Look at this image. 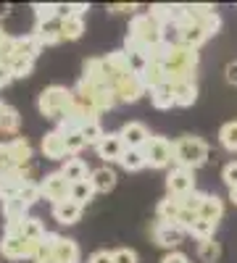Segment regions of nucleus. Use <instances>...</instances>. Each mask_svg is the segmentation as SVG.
Returning a JSON list of instances; mask_svg holds the SVG:
<instances>
[{"label": "nucleus", "instance_id": "nucleus-1", "mask_svg": "<svg viewBox=\"0 0 237 263\" xmlns=\"http://www.w3.org/2000/svg\"><path fill=\"white\" fill-rule=\"evenodd\" d=\"M163 27L150 16V13H137L129 24V34H126V53H145L150 58V53L163 48Z\"/></svg>", "mask_w": 237, "mask_h": 263}, {"label": "nucleus", "instance_id": "nucleus-2", "mask_svg": "<svg viewBox=\"0 0 237 263\" xmlns=\"http://www.w3.org/2000/svg\"><path fill=\"white\" fill-rule=\"evenodd\" d=\"M163 69H166V82H171V84L195 82V71H198V50L185 48V45H166V53H163Z\"/></svg>", "mask_w": 237, "mask_h": 263}, {"label": "nucleus", "instance_id": "nucleus-3", "mask_svg": "<svg viewBox=\"0 0 237 263\" xmlns=\"http://www.w3.org/2000/svg\"><path fill=\"white\" fill-rule=\"evenodd\" d=\"M71 105H74V92L66 90V87H61V84L45 87V90L40 92V100H37L40 114L45 119H56V121L66 119V114L71 111Z\"/></svg>", "mask_w": 237, "mask_h": 263}, {"label": "nucleus", "instance_id": "nucleus-4", "mask_svg": "<svg viewBox=\"0 0 237 263\" xmlns=\"http://www.w3.org/2000/svg\"><path fill=\"white\" fill-rule=\"evenodd\" d=\"M208 158V145L200 137H179L174 142V163L179 168H198Z\"/></svg>", "mask_w": 237, "mask_h": 263}, {"label": "nucleus", "instance_id": "nucleus-5", "mask_svg": "<svg viewBox=\"0 0 237 263\" xmlns=\"http://www.w3.org/2000/svg\"><path fill=\"white\" fill-rule=\"evenodd\" d=\"M142 153H145V161L150 168H166L174 161V142H169L166 137H150Z\"/></svg>", "mask_w": 237, "mask_h": 263}, {"label": "nucleus", "instance_id": "nucleus-6", "mask_svg": "<svg viewBox=\"0 0 237 263\" xmlns=\"http://www.w3.org/2000/svg\"><path fill=\"white\" fill-rule=\"evenodd\" d=\"M40 190H42V197H48L53 205H58L63 200H71V182L63 177L61 171L48 174V177L40 182Z\"/></svg>", "mask_w": 237, "mask_h": 263}, {"label": "nucleus", "instance_id": "nucleus-7", "mask_svg": "<svg viewBox=\"0 0 237 263\" xmlns=\"http://www.w3.org/2000/svg\"><path fill=\"white\" fill-rule=\"evenodd\" d=\"M84 79L98 84V87H108V90H114V84H116L119 77L111 69L108 58H90V61H84Z\"/></svg>", "mask_w": 237, "mask_h": 263}, {"label": "nucleus", "instance_id": "nucleus-8", "mask_svg": "<svg viewBox=\"0 0 237 263\" xmlns=\"http://www.w3.org/2000/svg\"><path fill=\"white\" fill-rule=\"evenodd\" d=\"M37 248L40 242H32V239H24V237H11V234H3L0 239V253L11 260H21V258H32L37 255Z\"/></svg>", "mask_w": 237, "mask_h": 263}, {"label": "nucleus", "instance_id": "nucleus-9", "mask_svg": "<svg viewBox=\"0 0 237 263\" xmlns=\"http://www.w3.org/2000/svg\"><path fill=\"white\" fill-rule=\"evenodd\" d=\"M185 18L192 21V24L203 27L208 34H216L219 27H222V18L216 13L213 6H185Z\"/></svg>", "mask_w": 237, "mask_h": 263}, {"label": "nucleus", "instance_id": "nucleus-10", "mask_svg": "<svg viewBox=\"0 0 237 263\" xmlns=\"http://www.w3.org/2000/svg\"><path fill=\"white\" fill-rule=\"evenodd\" d=\"M114 95L119 103H135L145 95V84L140 79V74H126V77H119L116 84H114Z\"/></svg>", "mask_w": 237, "mask_h": 263}, {"label": "nucleus", "instance_id": "nucleus-11", "mask_svg": "<svg viewBox=\"0 0 237 263\" xmlns=\"http://www.w3.org/2000/svg\"><path fill=\"white\" fill-rule=\"evenodd\" d=\"M185 234H187V232H185L179 224H174V221H156V227H153V239H156V245L169 248L171 253H174L177 245H182Z\"/></svg>", "mask_w": 237, "mask_h": 263}, {"label": "nucleus", "instance_id": "nucleus-12", "mask_svg": "<svg viewBox=\"0 0 237 263\" xmlns=\"http://www.w3.org/2000/svg\"><path fill=\"white\" fill-rule=\"evenodd\" d=\"M166 190L171 197H185L190 192H195V177H192V168H171V174L166 177Z\"/></svg>", "mask_w": 237, "mask_h": 263}, {"label": "nucleus", "instance_id": "nucleus-13", "mask_svg": "<svg viewBox=\"0 0 237 263\" xmlns=\"http://www.w3.org/2000/svg\"><path fill=\"white\" fill-rule=\"evenodd\" d=\"M208 37H211V34H208L203 27L192 24V21H187V18H182L179 24H177V45H185V48L198 50Z\"/></svg>", "mask_w": 237, "mask_h": 263}, {"label": "nucleus", "instance_id": "nucleus-14", "mask_svg": "<svg viewBox=\"0 0 237 263\" xmlns=\"http://www.w3.org/2000/svg\"><path fill=\"white\" fill-rule=\"evenodd\" d=\"M95 150H98V158H103V161H121V156L126 153V142L119 132H111V135H105L95 145Z\"/></svg>", "mask_w": 237, "mask_h": 263}, {"label": "nucleus", "instance_id": "nucleus-15", "mask_svg": "<svg viewBox=\"0 0 237 263\" xmlns=\"http://www.w3.org/2000/svg\"><path fill=\"white\" fill-rule=\"evenodd\" d=\"M42 153H45V158H50V161H63V156H69L66 135H63L61 129L45 132V137H42Z\"/></svg>", "mask_w": 237, "mask_h": 263}, {"label": "nucleus", "instance_id": "nucleus-16", "mask_svg": "<svg viewBox=\"0 0 237 263\" xmlns=\"http://www.w3.org/2000/svg\"><path fill=\"white\" fill-rule=\"evenodd\" d=\"M119 135L124 137L126 147H137V150H142V147L150 142V132H148V126H145L142 121H126V124L121 126Z\"/></svg>", "mask_w": 237, "mask_h": 263}, {"label": "nucleus", "instance_id": "nucleus-17", "mask_svg": "<svg viewBox=\"0 0 237 263\" xmlns=\"http://www.w3.org/2000/svg\"><path fill=\"white\" fill-rule=\"evenodd\" d=\"M37 42L42 48L45 45H58V42H63V32H61V18H53V21H45V24H37L34 32Z\"/></svg>", "mask_w": 237, "mask_h": 263}, {"label": "nucleus", "instance_id": "nucleus-18", "mask_svg": "<svg viewBox=\"0 0 237 263\" xmlns=\"http://www.w3.org/2000/svg\"><path fill=\"white\" fill-rule=\"evenodd\" d=\"M140 79H142V84H145V90H150V92H153L156 87L166 84V69H163V61H150V63L145 66V69H142Z\"/></svg>", "mask_w": 237, "mask_h": 263}, {"label": "nucleus", "instance_id": "nucleus-19", "mask_svg": "<svg viewBox=\"0 0 237 263\" xmlns=\"http://www.w3.org/2000/svg\"><path fill=\"white\" fill-rule=\"evenodd\" d=\"M53 260L56 263H79V248H77L74 239L58 237L56 245H53Z\"/></svg>", "mask_w": 237, "mask_h": 263}, {"label": "nucleus", "instance_id": "nucleus-20", "mask_svg": "<svg viewBox=\"0 0 237 263\" xmlns=\"http://www.w3.org/2000/svg\"><path fill=\"white\" fill-rule=\"evenodd\" d=\"M82 208H84V205H79V203H74V200H63V203L53 205V218H56L58 224H63V227L77 224L79 216H82Z\"/></svg>", "mask_w": 237, "mask_h": 263}, {"label": "nucleus", "instance_id": "nucleus-21", "mask_svg": "<svg viewBox=\"0 0 237 263\" xmlns=\"http://www.w3.org/2000/svg\"><path fill=\"white\" fill-rule=\"evenodd\" d=\"M8 147H11V158H13L16 168H27V166H32V145H29V140H24V137H13V140L8 142Z\"/></svg>", "mask_w": 237, "mask_h": 263}, {"label": "nucleus", "instance_id": "nucleus-22", "mask_svg": "<svg viewBox=\"0 0 237 263\" xmlns=\"http://www.w3.org/2000/svg\"><path fill=\"white\" fill-rule=\"evenodd\" d=\"M222 216H224L222 197H219V195H206L203 208H200V218H203V221H211L213 227H216V224L222 221Z\"/></svg>", "mask_w": 237, "mask_h": 263}, {"label": "nucleus", "instance_id": "nucleus-23", "mask_svg": "<svg viewBox=\"0 0 237 263\" xmlns=\"http://www.w3.org/2000/svg\"><path fill=\"white\" fill-rule=\"evenodd\" d=\"M40 42L34 34H27V37H13V58H37L40 53ZM11 58V61H13Z\"/></svg>", "mask_w": 237, "mask_h": 263}, {"label": "nucleus", "instance_id": "nucleus-24", "mask_svg": "<svg viewBox=\"0 0 237 263\" xmlns=\"http://www.w3.org/2000/svg\"><path fill=\"white\" fill-rule=\"evenodd\" d=\"M179 211H182V200L179 197H163V200L156 205V216H158V221H174L177 224V218H179Z\"/></svg>", "mask_w": 237, "mask_h": 263}, {"label": "nucleus", "instance_id": "nucleus-25", "mask_svg": "<svg viewBox=\"0 0 237 263\" xmlns=\"http://www.w3.org/2000/svg\"><path fill=\"white\" fill-rule=\"evenodd\" d=\"M150 103H153V105L158 108V111H166V108L177 105V98H174V84L166 82V84L156 87V90L150 92Z\"/></svg>", "mask_w": 237, "mask_h": 263}, {"label": "nucleus", "instance_id": "nucleus-26", "mask_svg": "<svg viewBox=\"0 0 237 263\" xmlns=\"http://www.w3.org/2000/svg\"><path fill=\"white\" fill-rule=\"evenodd\" d=\"M61 174H63V177H66L71 184H77V182H82V179H90L93 171H87V163H84L82 158H69L66 163H63Z\"/></svg>", "mask_w": 237, "mask_h": 263}, {"label": "nucleus", "instance_id": "nucleus-27", "mask_svg": "<svg viewBox=\"0 0 237 263\" xmlns=\"http://www.w3.org/2000/svg\"><path fill=\"white\" fill-rule=\"evenodd\" d=\"M90 182H93L95 192H108V190L116 187V174L108 166H100V168H95L90 174Z\"/></svg>", "mask_w": 237, "mask_h": 263}, {"label": "nucleus", "instance_id": "nucleus-28", "mask_svg": "<svg viewBox=\"0 0 237 263\" xmlns=\"http://www.w3.org/2000/svg\"><path fill=\"white\" fill-rule=\"evenodd\" d=\"M105 58H108V63H111V69L116 71V77L135 74V69H132V61H129V53H126V50H114V53H108Z\"/></svg>", "mask_w": 237, "mask_h": 263}, {"label": "nucleus", "instance_id": "nucleus-29", "mask_svg": "<svg viewBox=\"0 0 237 263\" xmlns=\"http://www.w3.org/2000/svg\"><path fill=\"white\" fill-rule=\"evenodd\" d=\"M174 98H177V105L187 108L198 100V87L195 82H182V84H174Z\"/></svg>", "mask_w": 237, "mask_h": 263}, {"label": "nucleus", "instance_id": "nucleus-30", "mask_svg": "<svg viewBox=\"0 0 237 263\" xmlns=\"http://www.w3.org/2000/svg\"><path fill=\"white\" fill-rule=\"evenodd\" d=\"M61 32H63V40H79L84 34V18L82 16H69L61 21Z\"/></svg>", "mask_w": 237, "mask_h": 263}, {"label": "nucleus", "instance_id": "nucleus-31", "mask_svg": "<svg viewBox=\"0 0 237 263\" xmlns=\"http://www.w3.org/2000/svg\"><path fill=\"white\" fill-rule=\"evenodd\" d=\"M27 211H29V205L21 200L19 195L3 200V216H6V221H11V218H27Z\"/></svg>", "mask_w": 237, "mask_h": 263}, {"label": "nucleus", "instance_id": "nucleus-32", "mask_svg": "<svg viewBox=\"0 0 237 263\" xmlns=\"http://www.w3.org/2000/svg\"><path fill=\"white\" fill-rule=\"evenodd\" d=\"M93 195H95V187L90 179H82L77 184H71V200L79 203V205H87L93 200Z\"/></svg>", "mask_w": 237, "mask_h": 263}, {"label": "nucleus", "instance_id": "nucleus-33", "mask_svg": "<svg viewBox=\"0 0 237 263\" xmlns=\"http://www.w3.org/2000/svg\"><path fill=\"white\" fill-rule=\"evenodd\" d=\"M126 171H140L142 166H148V161H145V153L142 150H137V147H126V153L121 156V161H119Z\"/></svg>", "mask_w": 237, "mask_h": 263}, {"label": "nucleus", "instance_id": "nucleus-34", "mask_svg": "<svg viewBox=\"0 0 237 263\" xmlns=\"http://www.w3.org/2000/svg\"><path fill=\"white\" fill-rule=\"evenodd\" d=\"M219 255H222V245L213 237L211 239H200V242H198V258L200 260L213 263V260H219Z\"/></svg>", "mask_w": 237, "mask_h": 263}, {"label": "nucleus", "instance_id": "nucleus-35", "mask_svg": "<svg viewBox=\"0 0 237 263\" xmlns=\"http://www.w3.org/2000/svg\"><path fill=\"white\" fill-rule=\"evenodd\" d=\"M219 142H222L224 150L237 153V121H227V124L219 129Z\"/></svg>", "mask_w": 237, "mask_h": 263}, {"label": "nucleus", "instance_id": "nucleus-36", "mask_svg": "<svg viewBox=\"0 0 237 263\" xmlns=\"http://www.w3.org/2000/svg\"><path fill=\"white\" fill-rule=\"evenodd\" d=\"M45 227H42V221L40 218H34V216H27V221H24V239H32V242H42L45 239Z\"/></svg>", "mask_w": 237, "mask_h": 263}, {"label": "nucleus", "instance_id": "nucleus-37", "mask_svg": "<svg viewBox=\"0 0 237 263\" xmlns=\"http://www.w3.org/2000/svg\"><path fill=\"white\" fill-rule=\"evenodd\" d=\"M19 124H21L19 111H16V108H11V105H6L3 116H0V132H3V135H16V132H19Z\"/></svg>", "mask_w": 237, "mask_h": 263}, {"label": "nucleus", "instance_id": "nucleus-38", "mask_svg": "<svg viewBox=\"0 0 237 263\" xmlns=\"http://www.w3.org/2000/svg\"><path fill=\"white\" fill-rule=\"evenodd\" d=\"M8 69H11L13 79H24V77H29L32 69H34V58H13V61L8 63Z\"/></svg>", "mask_w": 237, "mask_h": 263}, {"label": "nucleus", "instance_id": "nucleus-39", "mask_svg": "<svg viewBox=\"0 0 237 263\" xmlns=\"http://www.w3.org/2000/svg\"><path fill=\"white\" fill-rule=\"evenodd\" d=\"M116 103H119V100H116L114 90H108V87H100L98 95H95V108H98V114H103V111H111V108H114Z\"/></svg>", "mask_w": 237, "mask_h": 263}, {"label": "nucleus", "instance_id": "nucleus-40", "mask_svg": "<svg viewBox=\"0 0 237 263\" xmlns=\"http://www.w3.org/2000/svg\"><path fill=\"white\" fill-rule=\"evenodd\" d=\"M206 195H208V192H200V190H195V192H190V195L179 197V200H182V208H185V211H192V213H198V216H200V208H203Z\"/></svg>", "mask_w": 237, "mask_h": 263}, {"label": "nucleus", "instance_id": "nucleus-41", "mask_svg": "<svg viewBox=\"0 0 237 263\" xmlns=\"http://www.w3.org/2000/svg\"><path fill=\"white\" fill-rule=\"evenodd\" d=\"M79 132H82V137L87 140V145H98V142L105 137V132H103L100 121H90V124H84Z\"/></svg>", "mask_w": 237, "mask_h": 263}, {"label": "nucleus", "instance_id": "nucleus-42", "mask_svg": "<svg viewBox=\"0 0 237 263\" xmlns=\"http://www.w3.org/2000/svg\"><path fill=\"white\" fill-rule=\"evenodd\" d=\"M213 229H216V227H213L211 221H203V218H198V221L190 227L187 234H192V237H195L198 242H200V239H211V237H213Z\"/></svg>", "mask_w": 237, "mask_h": 263}, {"label": "nucleus", "instance_id": "nucleus-43", "mask_svg": "<svg viewBox=\"0 0 237 263\" xmlns=\"http://www.w3.org/2000/svg\"><path fill=\"white\" fill-rule=\"evenodd\" d=\"M34 16H37V24H45V21L58 18L56 16V3H34Z\"/></svg>", "mask_w": 237, "mask_h": 263}, {"label": "nucleus", "instance_id": "nucleus-44", "mask_svg": "<svg viewBox=\"0 0 237 263\" xmlns=\"http://www.w3.org/2000/svg\"><path fill=\"white\" fill-rule=\"evenodd\" d=\"M84 145H87V140L82 137V132H66V150H69V156H74V153H79Z\"/></svg>", "mask_w": 237, "mask_h": 263}, {"label": "nucleus", "instance_id": "nucleus-45", "mask_svg": "<svg viewBox=\"0 0 237 263\" xmlns=\"http://www.w3.org/2000/svg\"><path fill=\"white\" fill-rule=\"evenodd\" d=\"M13 168H16V163H13V158H11L8 142H0V177H3V174H8V171H13Z\"/></svg>", "mask_w": 237, "mask_h": 263}, {"label": "nucleus", "instance_id": "nucleus-46", "mask_svg": "<svg viewBox=\"0 0 237 263\" xmlns=\"http://www.w3.org/2000/svg\"><path fill=\"white\" fill-rule=\"evenodd\" d=\"M19 197H21V200H24L27 205H34L37 200H40V197H42V190H40V184H34V182H29L24 190H21L19 192Z\"/></svg>", "mask_w": 237, "mask_h": 263}, {"label": "nucleus", "instance_id": "nucleus-47", "mask_svg": "<svg viewBox=\"0 0 237 263\" xmlns=\"http://www.w3.org/2000/svg\"><path fill=\"white\" fill-rule=\"evenodd\" d=\"M222 179H224V184H227L229 190H234V187H237V161H232V163H227V166H224Z\"/></svg>", "mask_w": 237, "mask_h": 263}, {"label": "nucleus", "instance_id": "nucleus-48", "mask_svg": "<svg viewBox=\"0 0 237 263\" xmlns=\"http://www.w3.org/2000/svg\"><path fill=\"white\" fill-rule=\"evenodd\" d=\"M114 263H137V253L129 248H119L114 250Z\"/></svg>", "mask_w": 237, "mask_h": 263}, {"label": "nucleus", "instance_id": "nucleus-49", "mask_svg": "<svg viewBox=\"0 0 237 263\" xmlns=\"http://www.w3.org/2000/svg\"><path fill=\"white\" fill-rule=\"evenodd\" d=\"M87 263H114V253H108V250H95Z\"/></svg>", "mask_w": 237, "mask_h": 263}, {"label": "nucleus", "instance_id": "nucleus-50", "mask_svg": "<svg viewBox=\"0 0 237 263\" xmlns=\"http://www.w3.org/2000/svg\"><path fill=\"white\" fill-rule=\"evenodd\" d=\"M108 11L111 13H132V11H137V6L135 3H111Z\"/></svg>", "mask_w": 237, "mask_h": 263}, {"label": "nucleus", "instance_id": "nucleus-51", "mask_svg": "<svg viewBox=\"0 0 237 263\" xmlns=\"http://www.w3.org/2000/svg\"><path fill=\"white\" fill-rule=\"evenodd\" d=\"M224 74H227V82H229V84H237V61L227 63V69H224Z\"/></svg>", "mask_w": 237, "mask_h": 263}, {"label": "nucleus", "instance_id": "nucleus-52", "mask_svg": "<svg viewBox=\"0 0 237 263\" xmlns=\"http://www.w3.org/2000/svg\"><path fill=\"white\" fill-rule=\"evenodd\" d=\"M11 79H13L11 69H8L6 63H0V87H6V84H11Z\"/></svg>", "mask_w": 237, "mask_h": 263}, {"label": "nucleus", "instance_id": "nucleus-53", "mask_svg": "<svg viewBox=\"0 0 237 263\" xmlns=\"http://www.w3.org/2000/svg\"><path fill=\"white\" fill-rule=\"evenodd\" d=\"M161 263H187V255H182V253H169V255H163Z\"/></svg>", "mask_w": 237, "mask_h": 263}, {"label": "nucleus", "instance_id": "nucleus-54", "mask_svg": "<svg viewBox=\"0 0 237 263\" xmlns=\"http://www.w3.org/2000/svg\"><path fill=\"white\" fill-rule=\"evenodd\" d=\"M84 11H90L87 3H71V13H74V16H82Z\"/></svg>", "mask_w": 237, "mask_h": 263}, {"label": "nucleus", "instance_id": "nucleus-55", "mask_svg": "<svg viewBox=\"0 0 237 263\" xmlns=\"http://www.w3.org/2000/svg\"><path fill=\"white\" fill-rule=\"evenodd\" d=\"M229 200L237 205V187H234V190H229Z\"/></svg>", "mask_w": 237, "mask_h": 263}, {"label": "nucleus", "instance_id": "nucleus-56", "mask_svg": "<svg viewBox=\"0 0 237 263\" xmlns=\"http://www.w3.org/2000/svg\"><path fill=\"white\" fill-rule=\"evenodd\" d=\"M6 40H8V34L3 32V27H0V48H3V42H6Z\"/></svg>", "mask_w": 237, "mask_h": 263}, {"label": "nucleus", "instance_id": "nucleus-57", "mask_svg": "<svg viewBox=\"0 0 237 263\" xmlns=\"http://www.w3.org/2000/svg\"><path fill=\"white\" fill-rule=\"evenodd\" d=\"M6 13H8V6H6V3H0V16H6Z\"/></svg>", "mask_w": 237, "mask_h": 263}]
</instances>
